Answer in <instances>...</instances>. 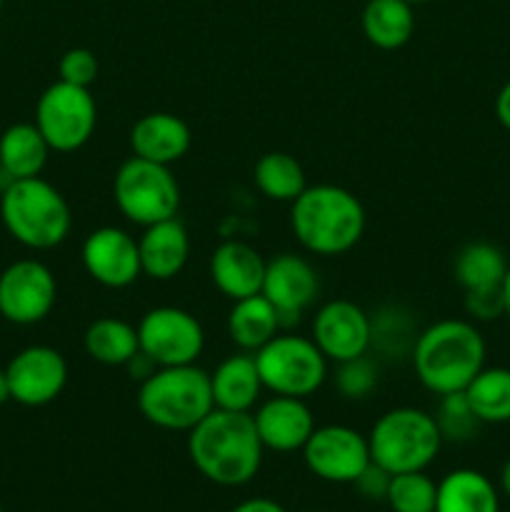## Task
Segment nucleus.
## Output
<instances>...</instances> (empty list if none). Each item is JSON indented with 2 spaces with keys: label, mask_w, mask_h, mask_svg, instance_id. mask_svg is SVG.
Segmentation results:
<instances>
[{
  "label": "nucleus",
  "mask_w": 510,
  "mask_h": 512,
  "mask_svg": "<svg viewBox=\"0 0 510 512\" xmlns=\"http://www.w3.org/2000/svg\"><path fill=\"white\" fill-rule=\"evenodd\" d=\"M263 443L253 413L213 408L188 430V455L200 475L220 488L250 483L263 465Z\"/></svg>",
  "instance_id": "obj_1"
},
{
  "label": "nucleus",
  "mask_w": 510,
  "mask_h": 512,
  "mask_svg": "<svg viewBox=\"0 0 510 512\" xmlns=\"http://www.w3.org/2000/svg\"><path fill=\"white\" fill-rule=\"evenodd\" d=\"M483 333L473 320L445 318L420 330L413 343V370L433 395L460 393L485 368Z\"/></svg>",
  "instance_id": "obj_2"
},
{
  "label": "nucleus",
  "mask_w": 510,
  "mask_h": 512,
  "mask_svg": "<svg viewBox=\"0 0 510 512\" xmlns=\"http://www.w3.org/2000/svg\"><path fill=\"white\" fill-rule=\"evenodd\" d=\"M290 228L308 253L335 258L360 243L365 233V208L340 185H308L290 203Z\"/></svg>",
  "instance_id": "obj_3"
},
{
  "label": "nucleus",
  "mask_w": 510,
  "mask_h": 512,
  "mask_svg": "<svg viewBox=\"0 0 510 512\" xmlns=\"http://www.w3.org/2000/svg\"><path fill=\"white\" fill-rule=\"evenodd\" d=\"M0 218L10 238L30 250H53L70 235L73 215L65 195L48 180H10L0 195Z\"/></svg>",
  "instance_id": "obj_4"
},
{
  "label": "nucleus",
  "mask_w": 510,
  "mask_h": 512,
  "mask_svg": "<svg viewBox=\"0 0 510 512\" xmlns=\"http://www.w3.org/2000/svg\"><path fill=\"white\" fill-rule=\"evenodd\" d=\"M210 373L198 365L158 368L140 383L138 410L150 425L173 433H188L213 410Z\"/></svg>",
  "instance_id": "obj_5"
},
{
  "label": "nucleus",
  "mask_w": 510,
  "mask_h": 512,
  "mask_svg": "<svg viewBox=\"0 0 510 512\" xmlns=\"http://www.w3.org/2000/svg\"><path fill=\"white\" fill-rule=\"evenodd\" d=\"M370 460L390 475L425 470L443 448V435L430 413L420 408H393L375 420L368 435Z\"/></svg>",
  "instance_id": "obj_6"
},
{
  "label": "nucleus",
  "mask_w": 510,
  "mask_h": 512,
  "mask_svg": "<svg viewBox=\"0 0 510 512\" xmlns=\"http://www.w3.org/2000/svg\"><path fill=\"white\" fill-rule=\"evenodd\" d=\"M263 388L273 395L310 398L328 378V358L320 353L313 338L295 333H278L253 353Z\"/></svg>",
  "instance_id": "obj_7"
},
{
  "label": "nucleus",
  "mask_w": 510,
  "mask_h": 512,
  "mask_svg": "<svg viewBox=\"0 0 510 512\" xmlns=\"http://www.w3.org/2000/svg\"><path fill=\"white\" fill-rule=\"evenodd\" d=\"M113 200L125 220L148 228L178 215L180 185L170 173V165L150 163L133 155L115 173Z\"/></svg>",
  "instance_id": "obj_8"
},
{
  "label": "nucleus",
  "mask_w": 510,
  "mask_h": 512,
  "mask_svg": "<svg viewBox=\"0 0 510 512\" xmlns=\"http://www.w3.org/2000/svg\"><path fill=\"white\" fill-rule=\"evenodd\" d=\"M35 125L55 153H75L83 148L98 125V105L90 88L58 80L40 93L35 103Z\"/></svg>",
  "instance_id": "obj_9"
},
{
  "label": "nucleus",
  "mask_w": 510,
  "mask_h": 512,
  "mask_svg": "<svg viewBox=\"0 0 510 512\" xmlns=\"http://www.w3.org/2000/svg\"><path fill=\"white\" fill-rule=\"evenodd\" d=\"M138 345L158 368L193 365L203 355L205 330L188 310L160 305L140 318Z\"/></svg>",
  "instance_id": "obj_10"
},
{
  "label": "nucleus",
  "mask_w": 510,
  "mask_h": 512,
  "mask_svg": "<svg viewBox=\"0 0 510 512\" xmlns=\"http://www.w3.org/2000/svg\"><path fill=\"white\" fill-rule=\"evenodd\" d=\"M58 300L53 270L35 258L15 260L0 273V315L13 325H35Z\"/></svg>",
  "instance_id": "obj_11"
},
{
  "label": "nucleus",
  "mask_w": 510,
  "mask_h": 512,
  "mask_svg": "<svg viewBox=\"0 0 510 512\" xmlns=\"http://www.w3.org/2000/svg\"><path fill=\"white\" fill-rule=\"evenodd\" d=\"M305 468L325 483H355L370 465L368 435L348 425H323L315 428L303 445Z\"/></svg>",
  "instance_id": "obj_12"
},
{
  "label": "nucleus",
  "mask_w": 510,
  "mask_h": 512,
  "mask_svg": "<svg viewBox=\"0 0 510 512\" xmlns=\"http://www.w3.org/2000/svg\"><path fill=\"white\" fill-rule=\"evenodd\" d=\"M10 383V398L25 408H43L68 385V363L63 353L50 345H28L5 365Z\"/></svg>",
  "instance_id": "obj_13"
},
{
  "label": "nucleus",
  "mask_w": 510,
  "mask_h": 512,
  "mask_svg": "<svg viewBox=\"0 0 510 512\" xmlns=\"http://www.w3.org/2000/svg\"><path fill=\"white\" fill-rule=\"evenodd\" d=\"M313 343L328 363L368 355L373 345V318L353 300H328L313 315Z\"/></svg>",
  "instance_id": "obj_14"
},
{
  "label": "nucleus",
  "mask_w": 510,
  "mask_h": 512,
  "mask_svg": "<svg viewBox=\"0 0 510 512\" xmlns=\"http://www.w3.org/2000/svg\"><path fill=\"white\" fill-rule=\"evenodd\" d=\"M80 260L90 280L110 290L130 288L143 275L138 240L115 225H103L88 233L80 248Z\"/></svg>",
  "instance_id": "obj_15"
},
{
  "label": "nucleus",
  "mask_w": 510,
  "mask_h": 512,
  "mask_svg": "<svg viewBox=\"0 0 510 512\" xmlns=\"http://www.w3.org/2000/svg\"><path fill=\"white\" fill-rule=\"evenodd\" d=\"M260 293L270 300V305L278 313L280 325L290 328L315 303L320 293V280L313 265L303 255L280 253L265 265Z\"/></svg>",
  "instance_id": "obj_16"
},
{
  "label": "nucleus",
  "mask_w": 510,
  "mask_h": 512,
  "mask_svg": "<svg viewBox=\"0 0 510 512\" xmlns=\"http://www.w3.org/2000/svg\"><path fill=\"white\" fill-rule=\"evenodd\" d=\"M253 423L263 448L275 450V453L303 450L313 430L318 428L308 403L290 395H273L258 403V408L253 410Z\"/></svg>",
  "instance_id": "obj_17"
},
{
  "label": "nucleus",
  "mask_w": 510,
  "mask_h": 512,
  "mask_svg": "<svg viewBox=\"0 0 510 512\" xmlns=\"http://www.w3.org/2000/svg\"><path fill=\"white\" fill-rule=\"evenodd\" d=\"M265 265L268 260L250 243L225 240L210 255V280L228 300H243L258 295L263 288Z\"/></svg>",
  "instance_id": "obj_18"
},
{
  "label": "nucleus",
  "mask_w": 510,
  "mask_h": 512,
  "mask_svg": "<svg viewBox=\"0 0 510 512\" xmlns=\"http://www.w3.org/2000/svg\"><path fill=\"white\" fill-rule=\"evenodd\" d=\"M193 135L188 123L173 113H145L130 130V150L150 163L173 165L188 155Z\"/></svg>",
  "instance_id": "obj_19"
},
{
  "label": "nucleus",
  "mask_w": 510,
  "mask_h": 512,
  "mask_svg": "<svg viewBox=\"0 0 510 512\" xmlns=\"http://www.w3.org/2000/svg\"><path fill=\"white\" fill-rule=\"evenodd\" d=\"M140 268L150 280H173L190 258V235L178 218L160 220L143 228L138 238Z\"/></svg>",
  "instance_id": "obj_20"
},
{
  "label": "nucleus",
  "mask_w": 510,
  "mask_h": 512,
  "mask_svg": "<svg viewBox=\"0 0 510 512\" xmlns=\"http://www.w3.org/2000/svg\"><path fill=\"white\" fill-rule=\"evenodd\" d=\"M258 365L253 353L230 355L218 368L210 373V393L213 405L220 410H235V413H253L263 393Z\"/></svg>",
  "instance_id": "obj_21"
},
{
  "label": "nucleus",
  "mask_w": 510,
  "mask_h": 512,
  "mask_svg": "<svg viewBox=\"0 0 510 512\" xmlns=\"http://www.w3.org/2000/svg\"><path fill=\"white\" fill-rule=\"evenodd\" d=\"M50 145L35 123H15L0 135V170L10 180L38 178L48 165Z\"/></svg>",
  "instance_id": "obj_22"
},
{
  "label": "nucleus",
  "mask_w": 510,
  "mask_h": 512,
  "mask_svg": "<svg viewBox=\"0 0 510 512\" xmlns=\"http://www.w3.org/2000/svg\"><path fill=\"white\" fill-rule=\"evenodd\" d=\"M280 318L263 293L235 300L228 313V335L243 353H258L280 333Z\"/></svg>",
  "instance_id": "obj_23"
},
{
  "label": "nucleus",
  "mask_w": 510,
  "mask_h": 512,
  "mask_svg": "<svg viewBox=\"0 0 510 512\" xmlns=\"http://www.w3.org/2000/svg\"><path fill=\"white\" fill-rule=\"evenodd\" d=\"M435 512H500L498 488L478 470H453L438 483Z\"/></svg>",
  "instance_id": "obj_24"
},
{
  "label": "nucleus",
  "mask_w": 510,
  "mask_h": 512,
  "mask_svg": "<svg viewBox=\"0 0 510 512\" xmlns=\"http://www.w3.org/2000/svg\"><path fill=\"white\" fill-rule=\"evenodd\" d=\"M363 35L380 50H398L413 38V5L405 0H365Z\"/></svg>",
  "instance_id": "obj_25"
},
{
  "label": "nucleus",
  "mask_w": 510,
  "mask_h": 512,
  "mask_svg": "<svg viewBox=\"0 0 510 512\" xmlns=\"http://www.w3.org/2000/svg\"><path fill=\"white\" fill-rule=\"evenodd\" d=\"M510 260L505 258L503 250L485 240H475L460 248L455 255L453 275L463 293H475V290H493L503 288L505 273H508Z\"/></svg>",
  "instance_id": "obj_26"
},
{
  "label": "nucleus",
  "mask_w": 510,
  "mask_h": 512,
  "mask_svg": "<svg viewBox=\"0 0 510 512\" xmlns=\"http://www.w3.org/2000/svg\"><path fill=\"white\" fill-rule=\"evenodd\" d=\"M83 345L88 358L95 363L108 365V368H120V365L125 368V363L140 350L138 328L130 325L128 320L105 315L88 325Z\"/></svg>",
  "instance_id": "obj_27"
},
{
  "label": "nucleus",
  "mask_w": 510,
  "mask_h": 512,
  "mask_svg": "<svg viewBox=\"0 0 510 512\" xmlns=\"http://www.w3.org/2000/svg\"><path fill=\"white\" fill-rule=\"evenodd\" d=\"M463 393L483 425L510 423V368L485 365Z\"/></svg>",
  "instance_id": "obj_28"
},
{
  "label": "nucleus",
  "mask_w": 510,
  "mask_h": 512,
  "mask_svg": "<svg viewBox=\"0 0 510 512\" xmlns=\"http://www.w3.org/2000/svg\"><path fill=\"white\" fill-rule=\"evenodd\" d=\"M253 180L260 195H265L268 200H275V203H293L308 188L303 165L293 155L283 153V150L265 153L255 163Z\"/></svg>",
  "instance_id": "obj_29"
},
{
  "label": "nucleus",
  "mask_w": 510,
  "mask_h": 512,
  "mask_svg": "<svg viewBox=\"0 0 510 512\" xmlns=\"http://www.w3.org/2000/svg\"><path fill=\"white\" fill-rule=\"evenodd\" d=\"M438 483L425 475V470L415 473H398L390 478L385 503L393 512H435Z\"/></svg>",
  "instance_id": "obj_30"
},
{
  "label": "nucleus",
  "mask_w": 510,
  "mask_h": 512,
  "mask_svg": "<svg viewBox=\"0 0 510 512\" xmlns=\"http://www.w3.org/2000/svg\"><path fill=\"white\" fill-rule=\"evenodd\" d=\"M433 418L438 423L443 440H453V443H465V440L475 438L480 425H483L478 420V415L473 413V408H470L463 390L460 393L440 395L438 410H435Z\"/></svg>",
  "instance_id": "obj_31"
},
{
  "label": "nucleus",
  "mask_w": 510,
  "mask_h": 512,
  "mask_svg": "<svg viewBox=\"0 0 510 512\" xmlns=\"http://www.w3.org/2000/svg\"><path fill=\"white\" fill-rule=\"evenodd\" d=\"M378 385V365L368 360L365 355L353 360L338 363V373H335V388L345 400H363Z\"/></svg>",
  "instance_id": "obj_32"
},
{
  "label": "nucleus",
  "mask_w": 510,
  "mask_h": 512,
  "mask_svg": "<svg viewBox=\"0 0 510 512\" xmlns=\"http://www.w3.org/2000/svg\"><path fill=\"white\" fill-rule=\"evenodd\" d=\"M98 70V58L88 48H70L58 63L60 80L70 85H80V88H90L98 80Z\"/></svg>",
  "instance_id": "obj_33"
},
{
  "label": "nucleus",
  "mask_w": 510,
  "mask_h": 512,
  "mask_svg": "<svg viewBox=\"0 0 510 512\" xmlns=\"http://www.w3.org/2000/svg\"><path fill=\"white\" fill-rule=\"evenodd\" d=\"M465 313L478 323H490V320L505 318V300L503 288L493 290H475V293H465Z\"/></svg>",
  "instance_id": "obj_34"
},
{
  "label": "nucleus",
  "mask_w": 510,
  "mask_h": 512,
  "mask_svg": "<svg viewBox=\"0 0 510 512\" xmlns=\"http://www.w3.org/2000/svg\"><path fill=\"white\" fill-rule=\"evenodd\" d=\"M390 478H393V475H390L388 470L380 468V465H375L373 460H370L368 468L355 478L353 485L363 498L385 500V495H388V488H390Z\"/></svg>",
  "instance_id": "obj_35"
},
{
  "label": "nucleus",
  "mask_w": 510,
  "mask_h": 512,
  "mask_svg": "<svg viewBox=\"0 0 510 512\" xmlns=\"http://www.w3.org/2000/svg\"><path fill=\"white\" fill-rule=\"evenodd\" d=\"M125 368H128L130 378L138 380V383H143V380H148L150 375H153L155 370H158V365H155L153 360H150L148 355L143 353V350H138V353H135L133 358H130L128 363H125Z\"/></svg>",
  "instance_id": "obj_36"
},
{
  "label": "nucleus",
  "mask_w": 510,
  "mask_h": 512,
  "mask_svg": "<svg viewBox=\"0 0 510 512\" xmlns=\"http://www.w3.org/2000/svg\"><path fill=\"white\" fill-rule=\"evenodd\" d=\"M495 118L510 133V80L495 95Z\"/></svg>",
  "instance_id": "obj_37"
},
{
  "label": "nucleus",
  "mask_w": 510,
  "mask_h": 512,
  "mask_svg": "<svg viewBox=\"0 0 510 512\" xmlns=\"http://www.w3.org/2000/svg\"><path fill=\"white\" fill-rule=\"evenodd\" d=\"M230 512H285L283 505H278L275 500H268V498H250L245 500V503L235 505Z\"/></svg>",
  "instance_id": "obj_38"
},
{
  "label": "nucleus",
  "mask_w": 510,
  "mask_h": 512,
  "mask_svg": "<svg viewBox=\"0 0 510 512\" xmlns=\"http://www.w3.org/2000/svg\"><path fill=\"white\" fill-rule=\"evenodd\" d=\"M10 383H8V373H5V368H0V405L10 403Z\"/></svg>",
  "instance_id": "obj_39"
},
{
  "label": "nucleus",
  "mask_w": 510,
  "mask_h": 512,
  "mask_svg": "<svg viewBox=\"0 0 510 512\" xmlns=\"http://www.w3.org/2000/svg\"><path fill=\"white\" fill-rule=\"evenodd\" d=\"M500 490H503L505 498L510 500V458L505 460L503 470H500Z\"/></svg>",
  "instance_id": "obj_40"
},
{
  "label": "nucleus",
  "mask_w": 510,
  "mask_h": 512,
  "mask_svg": "<svg viewBox=\"0 0 510 512\" xmlns=\"http://www.w3.org/2000/svg\"><path fill=\"white\" fill-rule=\"evenodd\" d=\"M503 300H505V318L510 320V265H508V273H505V280H503Z\"/></svg>",
  "instance_id": "obj_41"
},
{
  "label": "nucleus",
  "mask_w": 510,
  "mask_h": 512,
  "mask_svg": "<svg viewBox=\"0 0 510 512\" xmlns=\"http://www.w3.org/2000/svg\"><path fill=\"white\" fill-rule=\"evenodd\" d=\"M405 3H410V5H420V3H428V0H405Z\"/></svg>",
  "instance_id": "obj_42"
},
{
  "label": "nucleus",
  "mask_w": 510,
  "mask_h": 512,
  "mask_svg": "<svg viewBox=\"0 0 510 512\" xmlns=\"http://www.w3.org/2000/svg\"><path fill=\"white\" fill-rule=\"evenodd\" d=\"M3 3H5V0H0V8H3Z\"/></svg>",
  "instance_id": "obj_43"
},
{
  "label": "nucleus",
  "mask_w": 510,
  "mask_h": 512,
  "mask_svg": "<svg viewBox=\"0 0 510 512\" xmlns=\"http://www.w3.org/2000/svg\"><path fill=\"white\" fill-rule=\"evenodd\" d=\"M0 512H3V503H0Z\"/></svg>",
  "instance_id": "obj_44"
}]
</instances>
